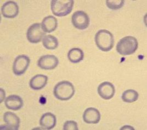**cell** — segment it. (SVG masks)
<instances>
[{"label":"cell","instance_id":"16","mask_svg":"<svg viewBox=\"0 0 147 130\" xmlns=\"http://www.w3.org/2000/svg\"><path fill=\"white\" fill-rule=\"evenodd\" d=\"M41 26L42 29L45 33H52L55 31L57 28V19L52 16L46 17L42 21Z\"/></svg>","mask_w":147,"mask_h":130},{"label":"cell","instance_id":"5","mask_svg":"<svg viewBox=\"0 0 147 130\" xmlns=\"http://www.w3.org/2000/svg\"><path fill=\"white\" fill-rule=\"evenodd\" d=\"M46 33L44 31L41 23H34L28 28L26 33V37L28 41L32 44L40 43L43 37L45 36Z\"/></svg>","mask_w":147,"mask_h":130},{"label":"cell","instance_id":"17","mask_svg":"<svg viewBox=\"0 0 147 130\" xmlns=\"http://www.w3.org/2000/svg\"><path fill=\"white\" fill-rule=\"evenodd\" d=\"M67 58L70 62L77 63L83 60L84 54L83 51L80 48H75L71 49L68 52Z\"/></svg>","mask_w":147,"mask_h":130},{"label":"cell","instance_id":"13","mask_svg":"<svg viewBox=\"0 0 147 130\" xmlns=\"http://www.w3.org/2000/svg\"><path fill=\"white\" fill-rule=\"evenodd\" d=\"M5 104L8 109L17 111L23 107V101L18 95H11L7 97Z\"/></svg>","mask_w":147,"mask_h":130},{"label":"cell","instance_id":"21","mask_svg":"<svg viewBox=\"0 0 147 130\" xmlns=\"http://www.w3.org/2000/svg\"><path fill=\"white\" fill-rule=\"evenodd\" d=\"M64 130H78L79 128L78 127V124L76 122L70 120L66 121L63 126Z\"/></svg>","mask_w":147,"mask_h":130},{"label":"cell","instance_id":"2","mask_svg":"<svg viewBox=\"0 0 147 130\" xmlns=\"http://www.w3.org/2000/svg\"><path fill=\"white\" fill-rule=\"evenodd\" d=\"M75 92L73 84L67 81H61L57 83L53 91L55 98L61 101H67L71 99Z\"/></svg>","mask_w":147,"mask_h":130},{"label":"cell","instance_id":"10","mask_svg":"<svg viewBox=\"0 0 147 130\" xmlns=\"http://www.w3.org/2000/svg\"><path fill=\"white\" fill-rule=\"evenodd\" d=\"M98 94L105 100H109L113 98L115 93L114 85L109 82H104L100 84L98 87Z\"/></svg>","mask_w":147,"mask_h":130},{"label":"cell","instance_id":"20","mask_svg":"<svg viewBox=\"0 0 147 130\" xmlns=\"http://www.w3.org/2000/svg\"><path fill=\"white\" fill-rule=\"evenodd\" d=\"M125 3L123 0H107L106 5L107 7L112 10H117L122 8Z\"/></svg>","mask_w":147,"mask_h":130},{"label":"cell","instance_id":"12","mask_svg":"<svg viewBox=\"0 0 147 130\" xmlns=\"http://www.w3.org/2000/svg\"><path fill=\"white\" fill-rule=\"evenodd\" d=\"M83 119L87 124H98L100 120V114L97 109L88 108L84 112Z\"/></svg>","mask_w":147,"mask_h":130},{"label":"cell","instance_id":"15","mask_svg":"<svg viewBox=\"0 0 147 130\" xmlns=\"http://www.w3.org/2000/svg\"><path fill=\"white\" fill-rule=\"evenodd\" d=\"M48 77L43 74H37L31 79L29 85L31 89L38 91L42 89L47 83Z\"/></svg>","mask_w":147,"mask_h":130},{"label":"cell","instance_id":"6","mask_svg":"<svg viewBox=\"0 0 147 130\" xmlns=\"http://www.w3.org/2000/svg\"><path fill=\"white\" fill-rule=\"evenodd\" d=\"M74 27L79 30H85L90 25V19L87 13L82 11H78L74 13L71 17Z\"/></svg>","mask_w":147,"mask_h":130},{"label":"cell","instance_id":"18","mask_svg":"<svg viewBox=\"0 0 147 130\" xmlns=\"http://www.w3.org/2000/svg\"><path fill=\"white\" fill-rule=\"evenodd\" d=\"M43 46L48 50H55L58 46V40L55 37L47 35H45L42 40Z\"/></svg>","mask_w":147,"mask_h":130},{"label":"cell","instance_id":"14","mask_svg":"<svg viewBox=\"0 0 147 130\" xmlns=\"http://www.w3.org/2000/svg\"><path fill=\"white\" fill-rule=\"evenodd\" d=\"M55 115L51 112H46L41 116L40 120V126L45 130H51L56 125Z\"/></svg>","mask_w":147,"mask_h":130},{"label":"cell","instance_id":"7","mask_svg":"<svg viewBox=\"0 0 147 130\" xmlns=\"http://www.w3.org/2000/svg\"><path fill=\"white\" fill-rule=\"evenodd\" d=\"M30 62V58L26 55H21L17 56L13 65V73L17 76L24 74L28 68Z\"/></svg>","mask_w":147,"mask_h":130},{"label":"cell","instance_id":"1","mask_svg":"<svg viewBox=\"0 0 147 130\" xmlns=\"http://www.w3.org/2000/svg\"><path fill=\"white\" fill-rule=\"evenodd\" d=\"M95 43L99 49L108 52L112 49L114 45L113 35L107 30L101 29L95 35Z\"/></svg>","mask_w":147,"mask_h":130},{"label":"cell","instance_id":"8","mask_svg":"<svg viewBox=\"0 0 147 130\" xmlns=\"http://www.w3.org/2000/svg\"><path fill=\"white\" fill-rule=\"evenodd\" d=\"M59 60L53 55H46L41 56L37 61L38 66L45 70H52L58 65Z\"/></svg>","mask_w":147,"mask_h":130},{"label":"cell","instance_id":"9","mask_svg":"<svg viewBox=\"0 0 147 130\" xmlns=\"http://www.w3.org/2000/svg\"><path fill=\"white\" fill-rule=\"evenodd\" d=\"M1 13L5 18H14L18 14V5L12 1H7L2 6Z\"/></svg>","mask_w":147,"mask_h":130},{"label":"cell","instance_id":"11","mask_svg":"<svg viewBox=\"0 0 147 130\" xmlns=\"http://www.w3.org/2000/svg\"><path fill=\"white\" fill-rule=\"evenodd\" d=\"M3 121L6 123V129L18 130L20 126V118L12 112H6L3 115Z\"/></svg>","mask_w":147,"mask_h":130},{"label":"cell","instance_id":"3","mask_svg":"<svg viewBox=\"0 0 147 130\" xmlns=\"http://www.w3.org/2000/svg\"><path fill=\"white\" fill-rule=\"evenodd\" d=\"M138 43L136 38L127 36L121 39L117 45V52L123 56L134 54L138 49Z\"/></svg>","mask_w":147,"mask_h":130},{"label":"cell","instance_id":"19","mask_svg":"<svg viewBox=\"0 0 147 130\" xmlns=\"http://www.w3.org/2000/svg\"><path fill=\"white\" fill-rule=\"evenodd\" d=\"M139 94L137 91L134 89H128L123 93L121 98L124 102L131 103L137 100Z\"/></svg>","mask_w":147,"mask_h":130},{"label":"cell","instance_id":"4","mask_svg":"<svg viewBox=\"0 0 147 130\" xmlns=\"http://www.w3.org/2000/svg\"><path fill=\"white\" fill-rule=\"evenodd\" d=\"M74 3L73 0H53L51 3V11L57 17H64L72 11Z\"/></svg>","mask_w":147,"mask_h":130}]
</instances>
